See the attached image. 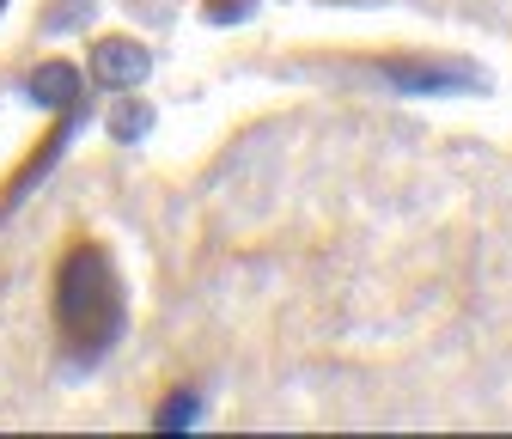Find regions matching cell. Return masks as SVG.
<instances>
[{
	"label": "cell",
	"mask_w": 512,
	"mask_h": 439,
	"mask_svg": "<svg viewBox=\"0 0 512 439\" xmlns=\"http://www.w3.org/2000/svg\"><path fill=\"white\" fill-rule=\"evenodd\" d=\"M49 311H55V342L74 366H98L122 330H128V287L116 257L98 238H68L55 257V287H49Z\"/></svg>",
	"instance_id": "obj_1"
},
{
	"label": "cell",
	"mask_w": 512,
	"mask_h": 439,
	"mask_svg": "<svg viewBox=\"0 0 512 439\" xmlns=\"http://www.w3.org/2000/svg\"><path fill=\"white\" fill-rule=\"evenodd\" d=\"M74 116H80V104H68V110H61V116L49 122V135H43V141H37V147H31L19 165H13V177H7V183H0V220H7V214H13V208L31 196V183H43V171L55 165V153L68 147V135H74Z\"/></svg>",
	"instance_id": "obj_2"
},
{
	"label": "cell",
	"mask_w": 512,
	"mask_h": 439,
	"mask_svg": "<svg viewBox=\"0 0 512 439\" xmlns=\"http://www.w3.org/2000/svg\"><path fill=\"white\" fill-rule=\"evenodd\" d=\"M92 74L104 86H128L147 74V49L135 37H104V43H92Z\"/></svg>",
	"instance_id": "obj_3"
},
{
	"label": "cell",
	"mask_w": 512,
	"mask_h": 439,
	"mask_svg": "<svg viewBox=\"0 0 512 439\" xmlns=\"http://www.w3.org/2000/svg\"><path fill=\"white\" fill-rule=\"evenodd\" d=\"M80 92H86V80H80L74 68H61V61H49V68H37V80H31V98H43V104H55V110L80 104Z\"/></svg>",
	"instance_id": "obj_4"
},
{
	"label": "cell",
	"mask_w": 512,
	"mask_h": 439,
	"mask_svg": "<svg viewBox=\"0 0 512 439\" xmlns=\"http://www.w3.org/2000/svg\"><path fill=\"white\" fill-rule=\"evenodd\" d=\"M244 7H250V0H202V13H208L214 25H226V19H238Z\"/></svg>",
	"instance_id": "obj_5"
},
{
	"label": "cell",
	"mask_w": 512,
	"mask_h": 439,
	"mask_svg": "<svg viewBox=\"0 0 512 439\" xmlns=\"http://www.w3.org/2000/svg\"><path fill=\"white\" fill-rule=\"evenodd\" d=\"M0 7H7V0H0Z\"/></svg>",
	"instance_id": "obj_6"
}]
</instances>
